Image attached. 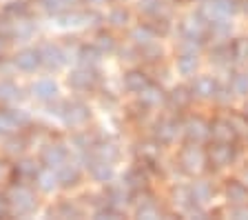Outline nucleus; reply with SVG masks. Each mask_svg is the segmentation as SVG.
Wrapping results in <instances>:
<instances>
[{"mask_svg":"<svg viewBox=\"0 0 248 220\" xmlns=\"http://www.w3.org/2000/svg\"><path fill=\"white\" fill-rule=\"evenodd\" d=\"M120 20H126V14H124V11H113V14H111V22H113V25H122Z\"/></svg>","mask_w":248,"mask_h":220,"instance_id":"dca6fc26","label":"nucleus"},{"mask_svg":"<svg viewBox=\"0 0 248 220\" xmlns=\"http://www.w3.org/2000/svg\"><path fill=\"white\" fill-rule=\"evenodd\" d=\"M40 5L45 7L46 11H60L62 7H64V5L60 2V0H40Z\"/></svg>","mask_w":248,"mask_h":220,"instance_id":"4468645a","label":"nucleus"},{"mask_svg":"<svg viewBox=\"0 0 248 220\" xmlns=\"http://www.w3.org/2000/svg\"><path fill=\"white\" fill-rule=\"evenodd\" d=\"M56 216H60V218H64V216H80V211H78L73 204L64 203V204H60V209L56 211Z\"/></svg>","mask_w":248,"mask_h":220,"instance_id":"ddd939ff","label":"nucleus"},{"mask_svg":"<svg viewBox=\"0 0 248 220\" xmlns=\"http://www.w3.org/2000/svg\"><path fill=\"white\" fill-rule=\"evenodd\" d=\"M93 56H95V53H93V51H89V49H82V51H80V60H82V63H95V58H93Z\"/></svg>","mask_w":248,"mask_h":220,"instance_id":"2eb2a0df","label":"nucleus"},{"mask_svg":"<svg viewBox=\"0 0 248 220\" xmlns=\"http://www.w3.org/2000/svg\"><path fill=\"white\" fill-rule=\"evenodd\" d=\"M18 87H16L14 83H0V100H14V98H18Z\"/></svg>","mask_w":248,"mask_h":220,"instance_id":"9d476101","label":"nucleus"},{"mask_svg":"<svg viewBox=\"0 0 248 220\" xmlns=\"http://www.w3.org/2000/svg\"><path fill=\"white\" fill-rule=\"evenodd\" d=\"M69 83H71V87H76V89H89V87H93V83H95V76H93L89 69H78V71H73L71 76H69Z\"/></svg>","mask_w":248,"mask_h":220,"instance_id":"423d86ee","label":"nucleus"},{"mask_svg":"<svg viewBox=\"0 0 248 220\" xmlns=\"http://www.w3.org/2000/svg\"><path fill=\"white\" fill-rule=\"evenodd\" d=\"M64 158H67V152H64V147H60V145H51L42 152V163L51 169L60 167V165L64 163Z\"/></svg>","mask_w":248,"mask_h":220,"instance_id":"20e7f679","label":"nucleus"},{"mask_svg":"<svg viewBox=\"0 0 248 220\" xmlns=\"http://www.w3.org/2000/svg\"><path fill=\"white\" fill-rule=\"evenodd\" d=\"M78 176H80L78 167H71V165H64V163L58 167V180H60L62 185H76Z\"/></svg>","mask_w":248,"mask_h":220,"instance_id":"6e6552de","label":"nucleus"},{"mask_svg":"<svg viewBox=\"0 0 248 220\" xmlns=\"http://www.w3.org/2000/svg\"><path fill=\"white\" fill-rule=\"evenodd\" d=\"M91 2H100V0H91Z\"/></svg>","mask_w":248,"mask_h":220,"instance_id":"a211bd4d","label":"nucleus"},{"mask_svg":"<svg viewBox=\"0 0 248 220\" xmlns=\"http://www.w3.org/2000/svg\"><path fill=\"white\" fill-rule=\"evenodd\" d=\"M91 173L98 180H107V178H111V167H108L107 160H98V163L91 165Z\"/></svg>","mask_w":248,"mask_h":220,"instance_id":"1a4fd4ad","label":"nucleus"},{"mask_svg":"<svg viewBox=\"0 0 248 220\" xmlns=\"http://www.w3.org/2000/svg\"><path fill=\"white\" fill-rule=\"evenodd\" d=\"M144 85H146V80L142 73H129V76H126V87H129L131 91H142Z\"/></svg>","mask_w":248,"mask_h":220,"instance_id":"9b49d317","label":"nucleus"},{"mask_svg":"<svg viewBox=\"0 0 248 220\" xmlns=\"http://www.w3.org/2000/svg\"><path fill=\"white\" fill-rule=\"evenodd\" d=\"M40 63H42L40 51H36V49H25V51L16 56V67L22 69V71H33Z\"/></svg>","mask_w":248,"mask_h":220,"instance_id":"7ed1b4c3","label":"nucleus"},{"mask_svg":"<svg viewBox=\"0 0 248 220\" xmlns=\"http://www.w3.org/2000/svg\"><path fill=\"white\" fill-rule=\"evenodd\" d=\"M60 116H62V120L67 122V125L76 127V125H82V122L89 118V109H87V105H82V102L71 100V102H64Z\"/></svg>","mask_w":248,"mask_h":220,"instance_id":"f03ea898","label":"nucleus"},{"mask_svg":"<svg viewBox=\"0 0 248 220\" xmlns=\"http://www.w3.org/2000/svg\"><path fill=\"white\" fill-rule=\"evenodd\" d=\"M9 204L14 207L16 214L27 216L36 209V198H33V194H31L29 189L16 187V189H11V194H9Z\"/></svg>","mask_w":248,"mask_h":220,"instance_id":"f257e3e1","label":"nucleus"},{"mask_svg":"<svg viewBox=\"0 0 248 220\" xmlns=\"http://www.w3.org/2000/svg\"><path fill=\"white\" fill-rule=\"evenodd\" d=\"M60 2H62L64 7H73V5H78L80 0H60Z\"/></svg>","mask_w":248,"mask_h":220,"instance_id":"f3484780","label":"nucleus"},{"mask_svg":"<svg viewBox=\"0 0 248 220\" xmlns=\"http://www.w3.org/2000/svg\"><path fill=\"white\" fill-rule=\"evenodd\" d=\"M40 58H42V63H45L46 67H51V69H58V67L64 65V56H62V51L58 47H53V45H46V47L40 51Z\"/></svg>","mask_w":248,"mask_h":220,"instance_id":"39448f33","label":"nucleus"},{"mask_svg":"<svg viewBox=\"0 0 248 220\" xmlns=\"http://www.w3.org/2000/svg\"><path fill=\"white\" fill-rule=\"evenodd\" d=\"M33 91H36L38 98H42V100H51V98H56L58 87L51 83V80H40V83L33 85Z\"/></svg>","mask_w":248,"mask_h":220,"instance_id":"0eeeda50","label":"nucleus"},{"mask_svg":"<svg viewBox=\"0 0 248 220\" xmlns=\"http://www.w3.org/2000/svg\"><path fill=\"white\" fill-rule=\"evenodd\" d=\"M38 180H40V187L45 189V191L56 187V178H53L51 173H38Z\"/></svg>","mask_w":248,"mask_h":220,"instance_id":"f8f14e48","label":"nucleus"}]
</instances>
